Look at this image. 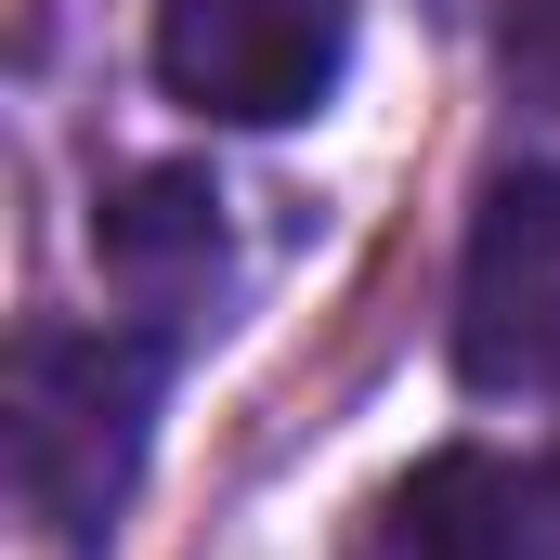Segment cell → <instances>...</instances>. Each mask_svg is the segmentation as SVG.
Returning <instances> with one entry per match:
<instances>
[{
  "label": "cell",
  "instance_id": "obj_1",
  "mask_svg": "<svg viewBox=\"0 0 560 560\" xmlns=\"http://www.w3.org/2000/svg\"><path fill=\"white\" fill-rule=\"evenodd\" d=\"M170 339L105 313V326H66L39 313L13 339V378H0V430H13V495L52 548H105L118 509L143 482V443H156V392H170Z\"/></svg>",
  "mask_w": 560,
  "mask_h": 560
},
{
  "label": "cell",
  "instance_id": "obj_2",
  "mask_svg": "<svg viewBox=\"0 0 560 560\" xmlns=\"http://www.w3.org/2000/svg\"><path fill=\"white\" fill-rule=\"evenodd\" d=\"M156 92L209 131H287L352 79V0H156Z\"/></svg>",
  "mask_w": 560,
  "mask_h": 560
},
{
  "label": "cell",
  "instance_id": "obj_3",
  "mask_svg": "<svg viewBox=\"0 0 560 560\" xmlns=\"http://www.w3.org/2000/svg\"><path fill=\"white\" fill-rule=\"evenodd\" d=\"M456 392L482 405H522L560 392V170H495L482 209H469V248H456Z\"/></svg>",
  "mask_w": 560,
  "mask_h": 560
},
{
  "label": "cell",
  "instance_id": "obj_4",
  "mask_svg": "<svg viewBox=\"0 0 560 560\" xmlns=\"http://www.w3.org/2000/svg\"><path fill=\"white\" fill-rule=\"evenodd\" d=\"M92 261H105V287H118V313L183 352V339L222 326V300H235L222 183H209V170H131V183L92 209Z\"/></svg>",
  "mask_w": 560,
  "mask_h": 560
},
{
  "label": "cell",
  "instance_id": "obj_5",
  "mask_svg": "<svg viewBox=\"0 0 560 560\" xmlns=\"http://www.w3.org/2000/svg\"><path fill=\"white\" fill-rule=\"evenodd\" d=\"M392 548L405 560H560V443L548 456H495L456 443L392 495Z\"/></svg>",
  "mask_w": 560,
  "mask_h": 560
},
{
  "label": "cell",
  "instance_id": "obj_6",
  "mask_svg": "<svg viewBox=\"0 0 560 560\" xmlns=\"http://www.w3.org/2000/svg\"><path fill=\"white\" fill-rule=\"evenodd\" d=\"M522 26H535V79H548V105H560V0H535Z\"/></svg>",
  "mask_w": 560,
  "mask_h": 560
},
{
  "label": "cell",
  "instance_id": "obj_7",
  "mask_svg": "<svg viewBox=\"0 0 560 560\" xmlns=\"http://www.w3.org/2000/svg\"><path fill=\"white\" fill-rule=\"evenodd\" d=\"M443 13H535V0H443Z\"/></svg>",
  "mask_w": 560,
  "mask_h": 560
}]
</instances>
